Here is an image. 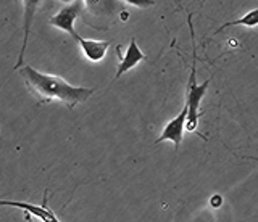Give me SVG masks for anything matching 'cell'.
I'll return each instance as SVG.
<instances>
[{"mask_svg":"<svg viewBox=\"0 0 258 222\" xmlns=\"http://www.w3.org/2000/svg\"><path fill=\"white\" fill-rule=\"evenodd\" d=\"M84 9H86L84 0H75V2L64 5L63 9L55 15V17H52L50 20H48V23H50L53 28L60 29V31H63V33H67L73 37L76 34L75 23L81 15H83Z\"/></svg>","mask_w":258,"mask_h":222,"instance_id":"3957f363","label":"cell"},{"mask_svg":"<svg viewBox=\"0 0 258 222\" xmlns=\"http://www.w3.org/2000/svg\"><path fill=\"white\" fill-rule=\"evenodd\" d=\"M48 192L45 190L44 195V201L42 204H32L28 201H10V200H0V206H13V208H20L24 212H28L29 216H34L37 219H40L42 222H58L60 219L56 217V214L47 206V195Z\"/></svg>","mask_w":258,"mask_h":222,"instance_id":"52a82bcc","label":"cell"},{"mask_svg":"<svg viewBox=\"0 0 258 222\" xmlns=\"http://www.w3.org/2000/svg\"><path fill=\"white\" fill-rule=\"evenodd\" d=\"M16 71L20 73L29 92L34 95L39 103L58 100L67 108L73 109L81 103H86L94 93V89L71 85L60 76L40 73V71L29 65H23Z\"/></svg>","mask_w":258,"mask_h":222,"instance_id":"6da1fadb","label":"cell"},{"mask_svg":"<svg viewBox=\"0 0 258 222\" xmlns=\"http://www.w3.org/2000/svg\"><path fill=\"white\" fill-rule=\"evenodd\" d=\"M84 7L89 15L95 20H111L118 12H123L118 0H84Z\"/></svg>","mask_w":258,"mask_h":222,"instance_id":"ba28073f","label":"cell"},{"mask_svg":"<svg viewBox=\"0 0 258 222\" xmlns=\"http://www.w3.org/2000/svg\"><path fill=\"white\" fill-rule=\"evenodd\" d=\"M210 206H212V208H220V206H223V196L220 193H215L210 198Z\"/></svg>","mask_w":258,"mask_h":222,"instance_id":"7c38bea8","label":"cell"},{"mask_svg":"<svg viewBox=\"0 0 258 222\" xmlns=\"http://www.w3.org/2000/svg\"><path fill=\"white\" fill-rule=\"evenodd\" d=\"M116 55H118V69H116V74H115V81L118 77H121L124 73H127V71L134 69L137 65H139L141 61L145 60V53L141 50V47L137 45V41L133 37L131 42H129L127 49L123 52V49H121V45L116 47Z\"/></svg>","mask_w":258,"mask_h":222,"instance_id":"277c9868","label":"cell"},{"mask_svg":"<svg viewBox=\"0 0 258 222\" xmlns=\"http://www.w3.org/2000/svg\"><path fill=\"white\" fill-rule=\"evenodd\" d=\"M210 82H212V77H207L202 84H197V60H196V53H194L189 84H187V93H185V105H187V121H185V131L192 132V134H197V136H200L204 140H207L205 136H202V134L199 132L200 103H202V98L205 97Z\"/></svg>","mask_w":258,"mask_h":222,"instance_id":"7a4b0ae2","label":"cell"},{"mask_svg":"<svg viewBox=\"0 0 258 222\" xmlns=\"http://www.w3.org/2000/svg\"><path fill=\"white\" fill-rule=\"evenodd\" d=\"M73 39H75V41L78 42V45L81 47L84 57L92 63L102 61L108 52V47H110V41H92V39L81 37L78 33L73 36Z\"/></svg>","mask_w":258,"mask_h":222,"instance_id":"9c48e42d","label":"cell"},{"mask_svg":"<svg viewBox=\"0 0 258 222\" xmlns=\"http://www.w3.org/2000/svg\"><path fill=\"white\" fill-rule=\"evenodd\" d=\"M42 4V0H23V45L18 55V61H16L15 69H18L24 65V53H26L28 47V39L31 34L32 23H34L36 12L39 9V5Z\"/></svg>","mask_w":258,"mask_h":222,"instance_id":"8992f818","label":"cell"},{"mask_svg":"<svg viewBox=\"0 0 258 222\" xmlns=\"http://www.w3.org/2000/svg\"><path fill=\"white\" fill-rule=\"evenodd\" d=\"M127 5L137 7V9H149V7L155 5V0H124Z\"/></svg>","mask_w":258,"mask_h":222,"instance_id":"8fae6325","label":"cell"},{"mask_svg":"<svg viewBox=\"0 0 258 222\" xmlns=\"http://www.w3.org/2000/svg\"><path fill=\"white\" fill-rule=\"evenodd\" d=\"M231 26H245V28H256L258 26V9L255 10H250L248 13H245L244 17H240L234 21H228L216 31V33H221L223 29L226 28H231Z\"/></svg>","mask_w":258,"mask_h":222,"instance_id":"30bf717a","label":"cell"},{"mask_svg":"<svg viewBox=\"0 0 258 222\" xmlns=\"http://www.w3.org/2000/svg\"><path fill=\"white\" fill-rule=\"evenodd\" d=\"M185 121H187V105L184 103V106L179 111V115L174 116L171 121L166 123V126L160 134V137L157 139V144L169 140V142H173L176 150H179V145L182 144V137H184V132H185Z\"/></svg>","mask_w":258,"mask_h":222,"instance_id":"5b68a950","label":"cell"},{"mask_svg":"<svg viewBox=\"0 0 258 222\" xmlns=\"http://www.w3.org/2000/svg\"><path fill=\"white\" fill-rule=\"evenodd\" d=\"M61 4H64V5H68V4H71V2H75V0H60Z\"/></svg>","mask_w":258,"mask_h":222,"instance_id":"4fadbf2b","label":"cell"}]
</instances>
